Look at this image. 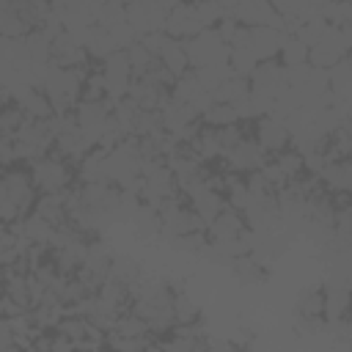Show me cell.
<instances>
[{"label": "cell", "mask_w": 352, "mask_h": 352, "mask_svg": "<svg viewBox=\"0 0 352 352\" xmlns=\"http://www.w3.org/2000/svg\"><path fill=\"white\" fill-rule=\"evenodd\" d=\"M30 179H33L36 190H41V192H63L69 187V182H72V168L52 148L47 157L30 162Z\"/></svg>", "instance_id": "obj_1"}, {"label": "cell", "mask_w": 352, "mask_h": 352, "mask_svg": "<svg viewBox=\"0 0 352 352\" xmlns=\"http://www.w3.org/2000/svg\"><path fill=\"white\" fill-rule=\"evenodd\" d=\"M206 25L198 19L195 14V3H179L170 14H168V22H165V33L170 38H179V41H187L192 36H198Z\"/></svg>", "instance_id": "obj_2"}, {"label": "cell", "mask_w": 352, "mask_h": 352, "mask_svg": "<svg viewBox=\"0 0 352 352\" xmlns=\"http://www.w3.org/2000/svg\"><path fill=\"white\" fill-rule=\"evenodd\" d=\"M33 195H36V184H33V179H28V173H22V170H6L0 201H8L19 212H25L33 204Z\"/></svg>", "instance_id": "obj_3"}, {"label": "cell", "mask_w": 352, "mask_h": 352, "mask_svg": "<svg viewBox=\"0 0 352 352\" xmlns=\"http://www.w3.org/2000/svg\"><path fill=\"white\" fill-rule=\"evenodd\" d=\"M256 140H258V146L267 154H275V151H280V148L289 146L292 135L286 132L283 121H275L272 116H261V121L256 124Z\"/></svg>", "instance_id": "obj_4"}, {"label": "cell", "mask_w": 352, "mask_h": 352, "mask_svg": "<svg viewBox=\"0 0 352 352\" xmlns=\"http://www.w3.org/2000/svg\"><path fill=\"white\" fill-rule=\"evenodd\" d=\"M85 60H88V50L80 47L66 30L52 38V63L72 69V66H85Z\"/></svg>", "instance_id": "obj_5"}, {"label": "cell", "mask_w": 352, "mask_h": 352, "mask_svg": "<svg viewBox=\"0 0 352 352\" xmlns=\"http://www.w3.org/2000/svg\"><path fill=\"white\" fill-rule=\"evenodd\" d=\"M286 33L278 30V28H270V25H256L250 28V52L261 60V58H272L280 44H283Z\"/></svg>", "instance_id": "obj_6"}, {"label": "cell", "mask_w": 352, "mask_h": 352, "mask_svg": "<svg viewBox=\"0 0 352 352\" xmlns=\"http://www.w3.org/2000/svg\"><path fill=\"white\" fill-rule=\"evenodd\" d=\"M160 63H162L168 72H173L176 77L184 74V72H190V69H187L190 60H187L184 41H179V38H168V44H165L162 52H160Z\"/></svg>", "instance_id": "obj_7"}, {"label": "cell", "mask_w": 352, "mask_h": 352, "mask_svg": "<svg viewBox=\"0 0 352 352\" xmlns=\"http://www.w3.org/2000/svg\"><path fill=\"white\" fill-rule=\"evenodd\" d=\"M85 50H88V55H91V58L104 60V58H110V55L118 50V44H116V38L110 36V30H104L102 25H94V28H91V38H88V44H85Z\"/></svg>", "instance_id": "obj_8"}, {"label": "cell", "mask_w": 352, "mask_h": 352, "mask_svg": "<svg viewBox=\"0 0 352 352\" xmlns=\"http://www.w3.org/2000/svg\"><path fill=\"white\" fill-rule=\"evenodd\" d=\"M201 91H206V88H204V82L198 80V74H195V72H184V74L176 77V82H173V88H170V96H173L176 102H192Z\"/></svg>", "instance_id": "obj_9"}, {"label": "cell", "mask_w": 352, "mask_h": 352, "mask_svg": "<svg viewBox=\"0 0 352 352\" xmlns=\"http://www.w3.org/2000/svg\"><path fill=\"white\" fill-rule=\"evenodd\" d=\"M25 38H28V50H30V58L33 60H41V63H50L52 60V36L47 30L36 28Z\"/></svg>", "instance_id": "obj_10"}, {"label": "cell", "mask_w": 352, "mask_h": 352, "mask_svg": "<svg viewBox=\"0 0 352 352\" xmlns=\"http://www.w3.org/2000/svg\"><path fill=\"white\" fill-rule=\"evenodd\" d=\"M297 311L300 316H319L324 311V294L319 289H302L297 297Z\"/></svg>", "instance_id": "obj_11"}, {"label": "cell", "mask_w": 352, "mask_h": 352, "mask_svg": "<svg viewBox=\"0 0 352 352\" xmlns=\"http://www.w3.org/2000/svg\"><path fill=\"white\" fill-rule=\"evenodd\" d=\"M228 63H231L234 74H239V77H250V74L256 72V63H258V58H256L250 50H239V47H231V58H228Z\"/></svg>", "instance_id": "obj_12"}, {"label": "cell", "mask_w": 352, "mask_h": 352, "mask_svg": "<svg viewBox=\"0 0 352 352\" xmlns=\"http://www.w3.org/2000/svg\"><path fill=\"white\" fill-rule=\"evenodd\" d=\"M204 121H206L209 126H228V124H236L239 116H236V107H234L231 102H217V104L204 116Z\"/></svg>", "instance_id": "obj_13"}, {"label": "cell", "mask_w": 352, "mask_h": 352, "mask_svg": "<svg viewBox=\"0 0 352 352\" xmlns=\"http://www.w3.org/2000/svg\"><path fill=\"white\" fill-rule=\"evenodd\" d=\"M0 30L3 36H28L33 28L14 11V8H3V16H0Z\"/></svg>", "instance_id": "obj_14"}, {"label": "cell", "mask_w": 352, "mask_h": 352, "mask_svg": "<svg viewBox=\"0 0 352 352\" xmlns=\"http://www.w3.org/2000/svg\"><path fill=\"white\" fill-rule=\"evenodd\" d=\"M280 52H283V60L286 66H294V63H308V47L300 41V38H283L280 44Z\"/></svg>", "instance_id": "obj_15"}, {"label": "cell", "mask_w": 352, "mask_h": 352, "mask_svg": "<svg viewBox=\"0 0 352 352\" xmlns=\"http://www.w3.org/2000/svg\"><path fill=\"white\" fill-rule=\"evenodd\" d=\"M173 308H176V324H190L198 319V305L187 297V292H176Z\"/></svg>", "instance_id": "obj_16"}, {"label": "cell", "mask_w": 352, "mask_h": 352, "mask_svg": "<svg viewBox=\"0 0 352 352\" xmlns=\"http://www.w3.org/2000/svg\"><path fill=\"white\" fill-rule=\"evenodd\" d=\"M195 14H198V19L209 28L212 22H217V19H223L226 14H223V6L217 3V0H195Z\"/></svg>", "instance_id": "obj_17"}, {"label": "cell", "mask_w": 352, "mask_h": 352, "mask_svg": "<svg viewBox=\"0 0 352 352\" xmlns=\"http://www.w3.org/2000/svg\"><path fill=\"white\" fill-rule=\"evenodd\" d=\"M341 36H344L346 50H352V25H341Z\"/></svg>", "instance_id": "obj_18"}, {"label": "cell", "mask_w": 352, "mask_h": 352, "mask_svg": "<svg viewBox=\"0 0 352 352\" xmlns=\"http://www.w3.org/2000/svg\"><path fill=\"white\" fill-rule=\"evenodd\" d=\"M124 6H132V3H143V0H121Z\"/></svg>", "instance_id": "obj_19"}, {"label": "cell", "mask_w": 352, "mask_h": 352, "mask_svg": "<svg viewBox=\"0 0 352 352\" xmlns=\"http://www.w3.org/2000/svg\"><path fill=\"white\" fill-rule=\"evenodd\" d=\"M346 63L352 66V50H346Z\"/></svg>", "instance_id": "obj_20"}, {"label": "cell", "mask_w": 352, "mask_h": 352, "mask_svg": "<svg viewBox=\"0 0 352 352\" xmlns=\"http://www.w3.org/2000/svg\"><path fill=\"white\" fill-rule=\"evenodd\" d=\"M88 3H96V6H104L107 0H88Z\"/></svg>", "instance_id": "obj_21"}]
</instances>
